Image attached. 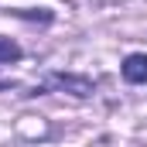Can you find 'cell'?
<instances>
[{
  "label": "cell",
  "mask_w": 147,
  "mask_h": 147,
  "mask_svg": "<svg viewBox=\"0 0 147 147\" xmlns=\"http://www.w3.org/2000/svg\"><path fill=\"white\" fill-rule=\"evenodd\" d=\"M48 86H51V89H62V92H72V96H79V99L92 96V82H89V79H82V75L51 72V75H48Z\"/></svg>",
  "instance_id": "cell-1"
},
{
  "label": "cell",
  "mask_w": 147,
  "mask_h": 147,
  "mask_svg": "<svg viewBox=\"0 0 147 147\" xmlns=\"http://www.w3.org/2000/svg\"><path fill=\"white\" fill-rule=\"evenodd\" d=\"M123 79L134 82V86H144V82H147V55H144V51L127 55V62H123Z\"/></svg>",
  "instance_id": "cell-2"
},
{
  "label": "cell",
  "mask_w": 147,
  "mask_h": 147,
  "mask_svg": "<svg viewBox=\"0 0 147 147\" xmlns=\"http://www.w3.org/2000/svg\"><path fill=\"white\" fill-rule=\"evenodd\" d=\"M24 51H21V45L17 41H10V38H3L0 34V62H17Z\"/></svg>",
  "instance_id": "cell-3"
},
{
  "label": "cell",
  "mask_w": 147,
  "mask_h": 147,
  "mask_svg": "<svg viewBox=\"0 0 147 147\" xmlns=\"http://www.w3.org/2000/svg\"><path fill=\"white\" fill-rule=\"evenodd\" d=\"M14 14L17 17H28V21H45V24L51 21V10H14Z\"/></svg>",
  "instance_id": "cell-4"
}]
</instances>
